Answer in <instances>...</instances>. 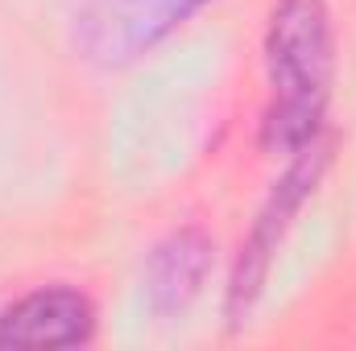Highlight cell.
<instances>
[{"instance_id":"277c9868","label":"cell","mask_w":356,"mask_h":351,"mask_svg":"<svg viewBox=\"0 0 356 351\" xmlns=\"http://www.w3.org/2000/svg\"><path fill=\"white\" fill-rule=\"evenodd\" d=\"M95 331V306L79 289L50 285L0 310V348H79Z\"/></svg>"},{"instance_id":"7a4b0ae2","label":"cell","mask_w":356,"mask_h":351,"mask_svg":"<svg viewBox=\"0 0 356 351\" xmlns=\"http://www.w3.org/2000/svg\"><path fill=\"white\" fill-rule=\"evenodd\" d=\"M211 0H83L75 42L99 67H124L166 42Z\"/></svg>"},{"instance_id":"5b68a950","label":"cell","mask_w":356,"mask_h":351,"mask_svg":"<svg viewBox=\"0 0 356 351\" xmlns=\"http://www.w3.org/2000/svg\"><path fill=\"white\" fill-rule=\"evenodd\" d=\"M211 273V244L203 232L195 228H182L175 236H166L145 268V293H149V306L158 314H178L191 306V298L203 289Z\"/></svg>"},{"instance_id":"6da1fadb","label":"cell","mask_w":356,"mask_h":351,"mask_svg":"<svg viewBox=\"0 0 356 351\" xmlns=\"http://www.w3.org/2000/svg\"><path fill=\"white\" fill-rule=\"evenodd\" d=\"M266 71L273 87V103L266 112V145L294 157L319 141L336 71L332 21L323 0H282L269 12Z\"/></svg>"},{"instance_id":"3957f363","label":"cell","mask_w":356,"mask_h":351,"mask_svg":"<svg viewBox=\"0 0 356 351\" xmlns=\"http://www.w3.org/2000/svg\"><path fill=\"white\" fill-rule=\"evenodd\" d=\"M319 170H323V149H319V141H315V145H307L302 153H294V166L286 170V178L273 186V194L266 198V207H261V215H257V223H253V232H249V240H245V248H241L236 273H232V289H228V310H232V318H241V314L253 306V298H257V289H261V281H266L269 257L277 252V244H282L290 219L298 215V207H302L307 194L315 190Z\"/></svg>"}]
</instances>
